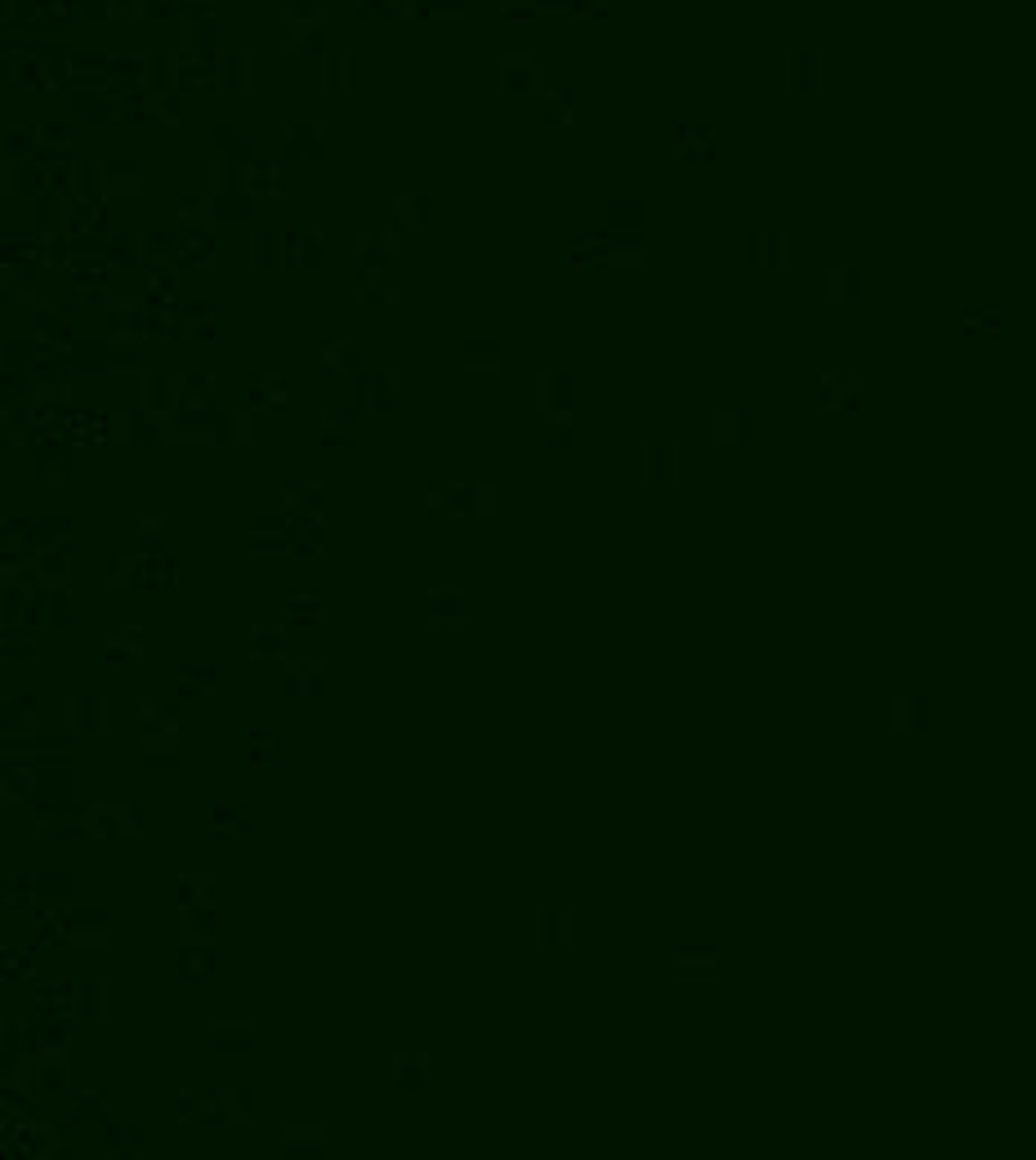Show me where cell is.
I'll use <instances>...</instances> for the list:
<instances>
[{"label":"cell","instance_id":"obj_14","mask_svg":"<svg viewBox=\"0 0 1036 1160\" xmlns=\"http://www.w3.org/2000/svg\"><path fill=\"white\" fill-rule=\"evenodd\" d=\"M322 675H327V665L322 661L291 665V683H286V692L291 696H322Z\"/></svg>","mask_w":1036,"mask_h":1160},{"label":"cell","instance_id":"obj_27","mask_svg":"<svg viewBox=\"0 0 1036 1160\" xmlns=\"http://www.w3.org/2000/svg\"><path fill=\"white\" fill-rule=\"evenodd\" d=\"M296 1139L322 1142V1139H327V1129H322V1125H299V1120H296V1125H286V1142H296Z\"/></svg>","mask_w":1036,"mask_h":1160},{"label":"cell","instance_id":"obj_28","mask_svg":"<svg viewBox=\"0 0 1036 1160\" xmlns=\"http://www.w3.org/2000/svg\"><path fill=\"white\" fill-rule=\"evenodd\" d=\"M103 1147L112 1151V1156H121V1151H126V1125H107V1134H103Z\"/></svg>","mask_w":1036,"mask_h":1160},{"label":"cell","instance_id":"obj_6","mask_svg":"<svg viewBox=\"0 0 1036 1160\" xmlns=\"http://www.w3.org/2000/svg\"><path fill=\"white\" fill-rule=\"evenodd\" d=\"M72 728L81 732H103L107 728V701L99 692H81L72 701Z\"/></svg>","mask_w":1036,"mask_h":1160},{"label":"cell","instance_id":"obj_3","mask_svg":"<svg viewBox=\"0 0 1036 1160\" xmlns=\"http://www.w3.org/2000/svg\"><path fill=\"white\" fill-rule=\"evenodd\" d=\"M572 910H563V907H545V910H537V947L540 950H563L572 942Z\"/></svg>","mask_w":1036,"mask_h":1160},{"label":"cell","instance_id":"obj_29","mask_svg":"<svg viewBox=\"0 0 1036 1160\" xmlns=\"http://www.w3.org/2000/svg\"><path fill=\"white\" fill-rule=\"evenodd\" d=\"M143 1139H148L143 1125H126V1156H139V1151H143Z\"/></svg>","mask_w":1036,"mask_h":1160},{"label":"cell","instance_id":"obj_20","mask_svg":"<svg viewBox=\"0 0 1036 1160\" xmlns=\"http://www.w3.org/2000/svg\"><path fill=\"white\" fill-rule=\"evenodd\" d=\"M121 834H126V839L143 834V803H121Z\"/></svg>","mask_w":1036,"mask_h":1160},{"label":"cell","instance_id":"obj_19","mask_svg":"<svg viewBox=\"0 0 1036 1160\" xmlns=\"http://www.w3.org/2000/svg\"><path fill=\"white\" fill-rule=\"evenodd\" d=\"M72 991H76V982H72V986H67V982H54V986H41V991H36V995H41V1000H36V1009H41V1013H50L54 1004L63 1009V1004H67V995H72Z\"/></svg>","mask_w":1036,"mask_h":1160},{"label":"cell","instance_id":"obj_25","mask_svg":"<svg viewBox=\"0 0 1036 1160\" xmlns=\"http://www.w3.org/2000/svg\"><path fill=\"white\" fill-rule=\"evenodd\" d=\"M36 1080H41V1089H63L67 1085V1063H45Z\"/></svg>","mask_w":1036,"mask_h":1160},{"label":"cell","instance_id":"obj_23","mask_svg":"<svg viewBox=\"0 0 1036 1160\" xmlns=\"http://www.w3.org/2000/svg\"><path fill=\"white\" fill-rule=\"evenodd\" d=\"M251 1035H215V1054H251Z\"/></svg>","mask_w":1036,"mask_h":1160},{"label":"cell","instance_id":"obj_4","mask_svg":"<svg viewBox=\"0 0 1036 1160\" xmlns=\"http://www.w3.org/2000/svg\"><path fill=\"white\" fill-rule=\"evenodd\" d=\"M246 750H251V763L255 768H286V737L282 732H251L246 737Z\"/></svg>","mask_w":1036,"mask_h":1160},{"label":"cell","instance_id":"obj_17","mask_svg":"<svg viewBox=\"0 0 1036 1160\" xmlns=\"http://www.w3.org/2000/svg\"><path fill=\"white\" fill-rule=\"evenodd\" d=\"M183 928H188V933H183V942H192V938H197V942H211V938H215V910L206 907V902H201L197 910L183 907Z\"/></svg>","mask_w":1036,"mask_h":1160},{"label":"cell","instance_id":"obj_30","mask_svg":"<svg viewBox=\"0 0 1036 1160\" xmlns=\"http://www.w3.org/2000/svg\"><path fill=\"white\" fill-rule=\"evenodd\" d=\"M197 902H206V907L215 902V879H197Z\"/></svg>","mask_w":1036,"mask_h":1160},{"label":"cell","instance_id":"obj_7","mask_svg":"<svg viewBox=\"0 0 1036 1160\" xmlns=\"http://www.w3.org/2000/svg\"><path fill=\"white\" fill-rule=\"evenodd\" d=\"M675 964H679V978H715L719 973V947H679Z\"/></svg>","mask_w":1036,"mask_h":1160},{"label":"cell","instance_id":"obj_2","mask_svg":"<svg viewBox=\"0 0 1036 1160\" xmlns=\"http://www.w3.org/2000/svg\"><path fill=\"white\" fill-rule=\"evenodd\" d=\"M930 696H920V692H902V696H894V706H889V723H894V732H925L934 723V715H930Z\"/></svg>","mask_w":1036,"mask_h":1160},{"label":"cell","instance_id":"obj_8","mask_svg":"<svg viewBox=\"0 0 1036 1160\" xmlns=\"http://www.w3.org/2000/svg\"><path fill=\"white\" fill-rule=\"evenodd\" d=\"M179 978L183 982H211L215 978V950H211V942H183V950H179Z\"/></svg>","mask_w":1036,"mask_h":1160},{"label":"cell","instance_id":"obj_16","mask_svg":"<svg viewBox=\"0 0 1036 1160\" xmlns=\"http://www.w3.org/2000/svg\"><path fill=\"white\" fill-rule=\"evenodd\" d=\"M282 652H286L282 630H273V625H251V656L255 661H277Z\"/></svg>","mask_w":1036,"mask_h":1160},{"label":"cell","instance_id":"obj_9","mask_svg":"<svg viewBox=\"0 0 1036 1160\" xmlns=\"http://www.w3.org/2000/svg\"><path fill=\"white\" fill-rule=\"evenodd\" d=\"M282 607H286V625H318L322 621V607H327V599L322 594H299V590H291L282 599Z\"/></svg>","mask_w":1036,"mask_h":1160},{"label":"cell","instance_id":"obj_13","mask_svg":"<svg viewBox=\"0 0 1036 1160\" xmlns=\"http://www.w3.org/2000/svg\"><path fill=\"white\" fill-rule=\"evenodd\" d=\"M72 1009L81 1013V1018H103L107 1013V986L103 982H76Z\"/></svg>","mask_w":1036,"mask_h":1160},{"label":"cell","instance_id":"obj_12","mask_svg":"<svg viewBox=\"0 0 1036 1160\" xmlns=\"http://www.w3.org/2000/svg\"><path fill=\"white\" fill-rule=\"evenodd\" d=\"M85 834H103V839H126L121 834V803H95L85 812Z\"/></svg>","mask_w":1036,"mask_h":1160},{"label":"cell","instance_id":"obj_26","mask_svg":"<svg viewBox=\"0 0 1036 1160\" xmlns=\"http://www.w3.org/2000/svg\"><path fill=\"white\" fill-rule=\"evenodd\" d=\"M143 768H179V750L166 746L161 754L157 750H148V754H143Z\"/></svg>","mask_w":1036,"mask_h":1160},{"label":"cell","instance_id":"obj_15","mask_svg":"<svg viewBox=\"0 0 1036 1160\" xmlns=\"http://www.w3.org/2000/svg\"><path fill=\"white\" fill-rule=\"evenodd\" d=\"M175 678H179V692L183 696L215 692V665H179V670H175Z\"/></svg>","mask_w":1036,"mask_h":1160},{"label":"cell","instance_id":"obj_24","mask_svg":"<svg viewBox=\"0 0 1036 1160\" xmlns=\"http://www.w3.org/2000/svg\"><path fill=\"white\" fill-rule=\"evenodd\" d=\"M36 888H41V897H59V902H63V897L72 893V879H67V875H59V879L36 875Z\"/></svg>","mask_w":1036,"mask_h":1160},{"label":"cell","instance_id":"obj_11","mask_svg":"<svg viewBox=\"0 0 1036 1160\" xmlns=\"http://www.w3.org/2000/svg\"><path fill=\"white\" fill-rule=\"evenodd\" d=\"M211 831L219 834V839H228V834H246L251 831V812L242 808V803H215L211 808Z\"/></svg>","mask_w":1036,"mask_h":1160},{"label":"cell","instance_id":"obj_22","mask_svg":"<svg viewBox=\"0 0 1036 1160\" xmlns=\"http://www.w3.org/2000/svg\"><path fill=\"white\" fill-rule=\"evenodd\" d=\"M251 1031H255L251 1018H228V1013L215 1018V1035H251Z\"/></svg>","mask_w":1036,"mask_h":1160},{"label":"cell","instance_id":"obj_5","mask_svg":"<svg viewBox=\"0 0 1036 1160\" xmlns=\"http://www.w3.org/2000/svg\"><path fill=\"white\" fill-rule=\"evenodd\" d=\"M424 607H429V621L434 625H460L465 621V590H429V599H424Z\"/></svg>","mask_w":1036,"mask_h":1160},{"label":"cell","instance_id":"obj_10","mask_svg":"<svg viewBox=\"0 0 1036 1160\" xmlns=\"http://www.w3.org/2000/svg\"><path fill=\"white\" fill-rule=\"evenodd\" d=\"M107 1120V1094L103 1089H81L72 1098V1129L81 1125H103Z\"/></svg>","mask_w":1036,"mask_h":1160},{"label":"cell","instance_id":"obj_21","mask_svg":"<svg viewBox=\"0 0 1036 1160\" xmlns=\"http://www.w3.org/2000/svg\"><path fill=\"white\" fill-rule=\"evenodd\" d=\"M50 621H54V625H67V621H72V594H67V590L50 594Z\"/></svg>","mask_w":1036,"mask_h":1160},{"label":"cell","instance_id":"obj_18","mask_svg":"<svg viewBox=\"0 0 1036 1160\" xmlns=\"http://www.w3.org/2000/svg\"><path fill=\"white\" fill-rule=\"evenodd\" d=\"M251 1089H223V1111H228V1125H246L251 1120Z\"/></svg>","mask_w":1036,"mask_h":1160},{"label":"cell","instance_id":"obj_1","mask_svg":"<svg viewBox=\"0 0 1036 1160\" xmlns=\"http://www.w3.org/2000/svg\"><path fill=\"white\" fill-rule=\"evenodd\" d=\"M389 1071H393V1085H398L402 1094H412V1089L429 1085V1076H434V1058L424 1054V1049H398V1054L389 1058Z\"/></svg>","mask_w":1036,"mask_h":1160}]
</instances>
